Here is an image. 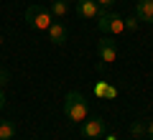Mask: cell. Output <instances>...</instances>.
I'll return each mask as SVG.
<instances>
[{"label":"cell","mask_w":153,"mask_h":140,"mask_svg":"<svg viewBox=\"0 0 153 140\" xmlns=\"http://www.w3.org/2000/svg\"><path fill=\"white\" fill-rule=\"evenodd\" d=\"M94 3H97L100 8H105V10H110V8H112L115 3H117V0H94Z\"/></svg>","instance_id":"9a60e30c"},{"label":"cell","mask_w":153,"mask_h":140,"mask_svg":"<svg viewBox=\"0 0 153 140\" xmlns=\"http://www.w3.org/2000/svg\"><path fill=\"white\" fill-rule=\"evenodd\" d=\"M82 135L87 140H100L107 135V122H105L102 117H89L82 122Z\"/></svg>","instance_id":"5b68a950"},{"label":"cell","mask_w":153,"mask_h":140,"mask_svg":"<svg viewBox=\"0 0 153 140\" xmlns=\"http://www.w3.org/2000/svg\"><path fill=\"white\" fill-rule=\"evenodd\" d=\"M97 28L100 33H115V36H120L125 31V18H120L117 13H110V10H100L97 16Z\"/></svg>","instance_id":"3957f363"},{"label":"cell","mask_w":153,"mask_h":140,"mask_svg":"<svg viewBox=\"0 0 153 140\" xmlns=\"http://www.w3.org/2000/svg\"><path fill=\"white\" fill-rule=\"evenodd\" d=\"M5 107V92H3V87H0V110Z\"/></svg>","instance_id":"e0dca14e"},{"label":"cell","mask_w":153,"mask_h":140,"mask_svg":"<svg viewBox=\"0 0 153 140\" xmlns=\"http://www.w3.org/2000/svg\"><path fill=\"white\" fill-rule=\"evenodd\" d=\"M130 135L133 138H148V122H143V120H135V122L130 125Z\"/></svg>","instance_id":"8fae6325"},{"label":"cell","mask_w":153,"mask_h":140,"mask_svg":"<svg viewBox=\"0 0 153 140\" xmlns=\"http://www.w3.org/2000/svg\"><path fill=\"white\" fill-rule=\"evenodd\" d=\"M100 10H102V8H100L94 0H76V16L84 18V21H92V18H97Z\"/></svg>","instance_id":"8992f818"},{"label":"cell","mask_w":153,"mask_h":140,"mask_svg":"<svg viewBox=\"0 0 153 140\" xmlns=\"http://www.w3.org/2000/svg\"><path fill=\"white\" fill-rule=\"evenodd\" d=\"M13 138H16V122L0 120V140H13Z\"/></svg>","instance_id":"30bf717a"},{"label":"cell","mask_w":153,"mask_h":140,"mask_svg":"<svg viewBox=\"0 0 153 140\" xmlns=\"http://www.w3.org/2000/svg\"><path fill=\"white\" fill-rule=\"evenodd\" d=\"M97 51H100V61H97V71H105V66L117 61V43L110 38H100L97 41Z\"/></svg>","instance_id":"277c9868"},{"label":"cell","mask_w":153,"mask_h":140,"mask_svg":"<svg viewBox=\"0 0 153 140\" xmlns=\"http://www.w3.org/2000/svg\"><path fill=\"white\" fill-rule=\"evenodd\" d=\"M0 46H3V36H0Z\"/></svg>","instance_id":"44dd1931"},{"label":"cell","mask_w":153,"mask_h":140,"mask_svg":"<svg viewBox=\"0 0 153 140\" xmlns=\"http://www.w3.org/2000/svg\"><path fill=\"white\" fill-rule=\"evenodd\" d=\"M105 140H117V138H115V135H105Z\"/></svg>","instance_id":"d6986e66"},{"label":"cell","mask_w":153,"mask_h":140,"mask_svg":"<svg viewBox=\"0 0 153 140\" xmlns=\"http://www.w3.org/2000/svg\"><path fill=\"white\" fill-rule=\"evenodd\" d=\"M49 10L54 16V21H59L69 13V0H54V3H49Z\"/></svg>","instance_id":"9c48e42d"},{"label":"cell","mask_w":153,"mask_h":140,"mask_svg":"<svg viewBox=\"0 0 153 140\" xmlns=\"http://www.w3.org/2000/svg\"><path fill=\"white\" fill-rule=\"evenodd\" d=\"M148 138L153 140V122H148Z\"/></svg>","instance_id":"ac0fdd59"},{"label":"cell","mask_w":153,"mask_h":140,"mask_svg":"<svg viewBox=\"0 0 153 140\" xmlns=\"http://www.w3.org/2000/svg\"><path fill=\"white\" fill-rule=\"evenodd\" d=\"M26 23H28V28H33V31L46 33L51 28V23H54V16H51V10L44 8V5H31L26 10Z\"/></svg>","instance_id":"7a4b0ae2"},{"label":"cell","mask_w":153,"mask_h":140,"mask_svg":"<svg viewBox=\"0 0 153 140\" xmlns=\"http://www.w3.org/2000/svg\"><path fill=\"white\" fill-rule=\"evenodd\" d=\"M49 3H54V0H49Z\"/></svg>","instance_id":"7402d4cb"},{"label":"cell","mask_w":153,"mask_h":140,"mask_svg":"<svg viewBox=\"0 0 153 140\" xmlns=\"http://www.w3.org/2000/svg\"><path fill=\"white\" fill-rule=\"evenodd\" d=\"M8 81H10V74H8L5 69H0V87H5Z\"/></svg>","instance_id":"2e32d148"},{"label":"cell","mask_w":153,"mask_h":140,"mask_svg":"<svg viewBox=\"0 0 153 140\" xmlns=\"http://www.w3.org/2000/svg\"><path fill=\"white\" fill-rule=\"evenodd\" d=\"M46 33H49V41L56 43V46H64V43H66V26H64V23L54 21V23H51V28H49Z\"/></svg>","instance_id":"52a82bcc"},{"label":"cell","mask_w":153,"mask_h":140,"mask_svg":"<svg viewBox=\"0 0 153 140\" xmlns=\"http://www.w3.org/2000/svg\"><path fill=\"white\" fill-rule=\"evenodd\" d=\"M105 89H107V81H97V84H94V97L105 99Z\"/></svg>","instance_id":"7c38bea8"},{"label":"cell","mask_w":153,"mask_h":140,"mask_svg":"<svg viewBox=\"0 0 153 140\" xmlns=\"http://www.w3.org/2000/svg\"><path fill=\"white\" fill-rule=\"evenodd\" d=\"M138 140H151V138H138Z\"/></svg>","instance_id":"ffe728a7"},{"label":"cell","mask_w":153,"mask_h":140,"mask_svg":"<svg viewBox=\"0 0 153 140\" xmlns=\"http://www.w3.org/2000/svg\"><path fill=\"white\" fill-rule=\"evenodd\" d=\"M135 18L143 21V23H153V0H138Z\"/></svg>","instance_id":"ba28073f"},{"label":"cell","mask_w":153,"mask_h":140,"mask_svg":"<svg viewBox=\"0 0 153 140\" xmlns=\"http://www.w3.org/2000/svg\"><path fill=\"white\" fill-rule=\"evenodd\" d=\"M125 31H138V18L135 16L125 18Z\"/></svg>","instance_id":"4fadbf2b"},{"label":"cell","mask_w":153,"mask_h":140,"mask_svg":"<svg viewBox=\"0 0 153 140\" xmlns=\"http://www.w3.org/2000/svg\"><path fill=\"white\" fill-rule=\"evenodd\" d=\"M64 115L69 122H84L89 115V102L79 92H69L64 97Z\"/></svg>","instance_id":"6da1fadb"},{"label":"cell","mask_w":153,"mask_h":140,"mask_svg":"<svg viewBox=\"0 0 153 140\" xmlns=\"http://www.w3.org/2000/svg\"><path fill=\"white\" fill-rule=\"evenodd\" d=\"M117 97V89H115L112 84H107V89H105V99H115Z\"/></svg>","instance_id":"5bb4252c"}]
</instances>
